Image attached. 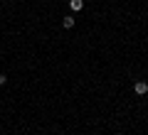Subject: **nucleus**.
<instances>
[{
	"label": "nucleus",
	"instance_id": "nucleus-1",
	"mask_svg": "<svg viewBox=\"0 0 148 135\" xmlns=\"http://www.w3.org/2000/svg\"><path fill=\"white\" fill-rule=\"evenodd\" d=\"M133 91H136L138 96L148 94V81H136V83H133Z\"/></svg>",
	"mask_w": 148,
	"mask_h": 135
},
{
	"label": "nucleus",
	"instance_id": "nucleus-3",
	"mask_svg": "<svg viewBox=\"0 0 148 135\" xmlns=\"http://www.w3.org/2000/svg\"><path fill=\"white\" fill-rule=\"evenodd\" d=\"M62 25L67 27V30H69V27H74V17H72V15H67V17L62 20Z\"/></svg>",
	"mask_w": 148,
	"mask_h": 135
},
{
	"label": "nucleus",
	"instance_id": "nucleus-2",
	"mask_svg": "<svg viewBox=\"0 0 148 135\" xmlns=\"http://www.w3.org/2000/svg\"><path fill=\"white\" fill-rule=\"evenodd\" d=\"M69 7H72L74 12H79L82 7H84V0H69Z\"/></svg>",
	"mask_w": 148,
	"mask_h": 135
},
{
	"label": "nucleus",
	"instance_id": "nucleus-4",
	"mask_svg": "<svg viewBox=\"0 0 148 135\" xmlns=\"http://www.w3.org/2000/svg\"><path fill=\"white\" fill-rule=\"evenodd\" d=\"M5 81H8V76H5V74H0V86H5Z\"/></svg>",
	"mask_w": 148,
	"mask_h": 135
}]
</instances>
